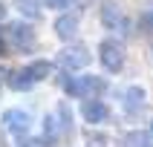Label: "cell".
Masks as SVG:
<instances>
[{
  "label": "cell",
  "mask_w": 153,
  "mask_h": 147,
  "mask_svg": "<svg viewBox=\"0 0 153 147\" xmlns=\"http://www.w3.org/2000/svg\"><path fill=\"white\" fill-rule=\"evenodd\" d=\"M145 26H147V29H153V12H147V15H145Z\"/></svg>",
  "instance_id": "obj_16"
},
{
  "label": "cell",
  "mask_w": 153,
  "mask_h": 147,
  "mask_svg": "<svg viewBox=\"0 0 153 147\" xmlns=\"http://www.w3.org/2000/svg\"><path fill=\"white\" fill-rule=\"evenodd\" d=\"M124 107H127L130 112L142 110V107H145V89H142V86H130L127 95H124Z\"/></svg>",
  "instance_id": "obj_10"
},
{
  "label": "cell",
  "mask_w": 153,
  "mask_h": 147,
  "mask_svg": "<svg viewBox=\"0 0 153 147\" xmlns=\"http://www.w3.org/2000/svg\"><path fill=\"white\" fill-rule=\"evenodd\" d=\"M107 84H104V78L98 75H84V78H75V81H69L67 84V92L69 95H95V92H104Z\"/></svg>",
  "instance_id": "obj_5"
},
{
  "label": "cell",
  "mask_w": 153,
  "mask_h": 147,
  "mask_svg": "<svg viewBox=\"0 0 153 147\" xmlns=\"http://www.w3.org/2000/svg\"><path fill=\"white\" fill-rule=\"evenodd\" d=\"M6 52H9V38L3 35V29H0V58H3Z\"/></svg>",
  "instance_id": "obj_14"
},
{
  "label": "cell",
  "mask_w": 153,
  "mask_h": 147,
  "mask_svg": "<svg viewBox=\"0 0 153 147\" xmlns=\"http://www.w3.org/2000/svg\"><path fill=\"white\" fill-rule=\"evenodd\" d=\"M58 121H61V127H64V130L72 127V124H69V107H61V110H58Z\"/></svg>",
  "instance_id": "obj_13"
},
{
  "label": "cell",
  "mask_w": 153,
  "mask_h": 147,
  "mask_svg": "<svg viewBox=\"0 0 153 147\" xmlns=\"http://www.w3.org/2000/svg\"><path fill=\"white\" fill-rule=\"evenodd\" d=\"M98 58H101L107 72H121L124 69V43L116 41V38H107L98 49Z\"/></svg>",
  "instance_id": "obj_2"
},
{
  "label": "cell",
  "mask_w": 153,
  "mask_h": 147,
  "mask_svg": "<svg viewBox=\"0 0 153 147\" xmlns=\"http://www.w3.org/2000/svg\"><path fill=\"white\" fill-rule=\"evenodd\" d=\"M90 61H93V55L87 52V46H64L58 55V66L72 72V69H87Z\"/></svg>",
  "instance_id": "obj_3"
},
{
  "label": "cell",
  "mask_w": 153,
  "mask_h": 147,
  "mask_svg": "<svg viewBox=\"0 0 153 147\" xmlns=\"http://www.w3.org/2000/svg\"><path fill=\"white\" fill-rule=\"evenodd\" d=\"M72 0H46V6H52V9H67Z\"/></svg>",
  "instance_id": "obj_15"
},
{
  "label": "cell",
  "mask_w": 153,
  "mask_h": 147,
  "mask_svg": "<svg viewBox=\"0 0 153 147\" xmlns=\"http://www.w3.org/2000/svg\"><path fill=\"white\" fill-rule=\"evenodd\" d=\"M150 49H153V46H150Z\"/></svg>",
  "instance_id": "obj_19"
},
{
  "label": "cell",
  "mask_w": 153,
  "mask_h": 147,
  "mask_svg": "<svg viewBox=\"0 0 153 147\" xmlns=\"http://www.w3.org/2000/svg\"><path fill=\"white\" fill-rule=\"evenodd\" d=\"M3 127L15 136H26L29 127H32V115L26 110H6L3 112Z\"/></svg>",
  "instance_id": "obj_6"
},
{
  "label": "cell",
  "mask_w": 153,
  "mask_h": 147,
  "mask_svg": "<svg viewBox=\"0 0 153 147\" xmlns=\"http://www.w3.org/2000/svg\"><path fill=\"white\" fill-rule=\"evenodd\" d=\"M55 35H58L61 41H72L78 35V17L75 15H61L55 20Z\"/></svg>",
  "instance_id": "obj_9"
},
{
  "label": "cell",
  "mask_w": 153,
  "mask_h": 147,
  "mask_svg": "<svg viewBox=\"0 0 153 147\" xmlns=\"http://www.w3.org/2000/svg\"><path fill=\"white\" fill-rule=\"evenodd\" d=\"M81 115H84L87 124H101V121H107L110 110H107V104H101V101H95V98H90V101L81 104Z\"/></svg>",
  "instance_id": "obj_7"
},
{
  "label": "cell",
  "mask_w": 153,
  "mask_h": 147,
  "mask_svg": "<svg viewBox=\"0 0 153 147\" xmlns=\"http://www.w3.org/2000/svg\"><path fill=\"white\" fill-rule=\"evenodd\" d=\"M124 147H150V138H147L145 133H130Z\"/></svg>",
  "instance_id": "obj_12"
},
{
  "label": "cell",
  "mask_w": 153,
  "mask_h": 147,
  "mask_svg": "<svg viewBox=\"0 0 153 147\" xmlns=\"http://www.w3.org/2000/svg\"><path fill=\"white\" fill-rule=\"evenodd\" d=\"M101 20H104V26H110V29H124L127 26V17H124V12H121L113 0H107L104 3V9H101Z\"/></svg>",
  "instance_id": "obj_8"
},
{
  "label": "cell",
  "mask_w": 153,
  "mask_h": 147,
  "mask_svg": "<svg viewBox=\"0 0 153 147\" xmlns=\"http://www.w3.org/2000/svg\"><path fill=\"white\" fill-rule=\"evenodd\" d=\"M43 3H46V0H15L17 12H20V15H26V17H41Z\"/></svg>",
  "instance_id": "obj_11"
},
{
  "label": "cell",
  "mask_w": 153,
  "mask_h": 147,
  "mask_svg": "<svg viewBox=\"0 0 153 147\" xmlns=\"http://www.w3.org/2000/svg\"><path fill=\"white\" fill-rule=\"evenodd\" d=\"M9 46L17 52H32L35 49V29L29 23H9Z\"/></svg>",
  "instance_id": "obj_4"
},
{
  "label": "cell",
  "mask_w": 153,
  "mask_h": 147,
  "mask_svg": "<svg viewBox=\"0 0 153 147\" xmlns=\"http://www.w3.org/2000/svg\"><path fill=\"white\" fill-rule=\"evenodd\" d=\"M150 136H153V124H150Z\"/></svg>",
  "instance_id": "obj_18"
},
{
  "label": "cell",
  "mask_w": 153,
  "mask_h": 147,
  "mask_svg": "<svg viewBox=\"0 0 153 147\" xmlns=\"http://www.w3.org/2000/svg\"><path fill=\"white\" fill-rule=\"evenodd\" d=\"M49 72H52V61H35V64H29V66H23V69H15L6 81H9L12 89L23 92V89H32L38 81L49 78Z\"/></svg>",
  "instance_id": "obj_1"
},
{
  "label": "cell",
  "mask_w": 153,
  "mask_h": 147,
  "mask_svg": "<svg viewBox=\"0 0 153 147\" xmlns=\"http://www.w3.org/2000/svg\"><path fill=\"white\" fill-rule=\"evenodd\" d=\"M6 78H9V75H6V69L0 66V84H3V81H6Z\"/></svg>",
  "instance_id": "obj_17"
}]
</instances>
